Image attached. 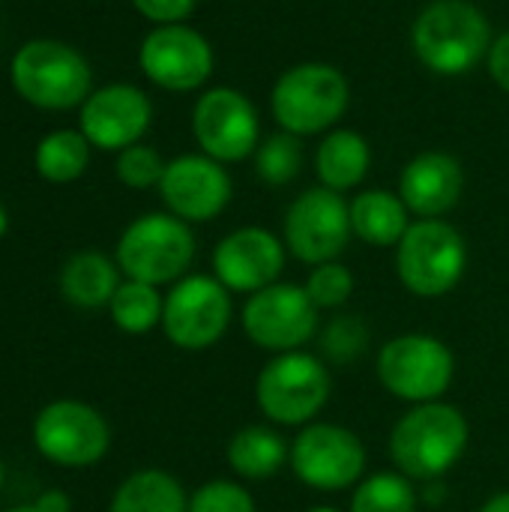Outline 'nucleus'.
Segmentation results:
<instances>
[{"label": "nucleus", "mask_w": 509, "mask_h": 512, "mask_svg": "<svg viewBox=\"0 0 509 512\" xmlns=\"http://www.w3.org/2000/svg\"><path fill=\"white\" fill-rule=\"evenodd\" d=\"M492 39L486 12L468 0H432L411 24V48L417 60L444 78L477 69L486 60Z\"/></svg>", "instance_id": "f257e3e1"}, {"label": "nucleus", "mask_w": 509, "mask_h": 512, "mask_svg": "<svg viewBox=\"0 0 509 512\" xmlns=\"http://www.w3.org/2000/svg\"><path fill=\"white\" fill-rule=\"evenodd\" d=\"M468 441L471 429L456 405H411L390 432V459L408 480L432 483L462 462Z\"/></svg>", "instance_id": "f03ea898"}, {"label": "nucleus", "mask_w": 509, "mask_h": 512, "mask_svg": "<svg viewBox=\"0 0 509 512\" xmlns=\"http://www.w3.org/2000/svg\"><path fill=\"white\" fill-rule=\"evenodd\" d=\"M351 102V84L333 63L306 60L285 69L270 93V111L282 132L297 138L330 132Z\"/></svg>", "instance_id": "7ed1b4c3"}, {"label": "nucleus", "mask_w": 509, "mask_h": 512, "mask_svg": "<svg viewBox=\"0 0 509 512\" xmlns=\"http://www.w3.org/2000/svg\"><path fill=\"white\" fill-rule=\"evenodd\" d=\"M114 261L126 279L147 285L180 282L195 261V234L189 222L171 213H147L126 225Z\"/></svg>", "instance_id": "20e7f679"}, {"label": "nucleus", "mask_w": 509, "mask_h": 512, "mask_svg": "<svg viewBox=\"0 0 509 512\" xmlns=\"http://www.w3.org/2000/svg\"><path fill=\"white\" fill-rule=\"evenodd\" d=\"M12 87L36 108L63 111L84 105L93 72L81 51L57 39H30L12 57Z\"/></svg>", "instance_id": "39448f33"}, {"label": "nucleus", "mask_w": 509, "mask_h": 512, "mask_svg": "<svg viewBox=\"0 0 509 512\" xmlns=\"http://www.w3.org/2000/svg\"><path fill=\"white\" fill-rule=\"evenodd\" d=\"M333 390L330 369L309 351L276 354L255 378L258 411L276 426H309L324 411Z\"/></svg>", "instance_id": "423d86ee"}, {"label": "nucleus", "mask_w": 509, "mask_h": 512, "mask_svg": "<svg viewBox=\"0 0 509 512\" xmlns=\"http://www.w3.org/2000/svg\"><path fill=\"white\" fill-rule=\"evenodd\" d=\"M468 267V243L444 219H417L396 246V273L405 291L423 300L450 294Z\"/></svg>", "instance_id": "0eeeda50"}, {"label": "nucleus", "mask_w": 509, "mask_h": 512, "mask_svg": "<svg viewBox=\"0 0 509 512\" xmlns=\"http://www.w3.org/2000/svg\"><path fill=\"white\" fill-rule=\"evenodd\" d=\"M375 375L387 393L408 405L441 402L456 378V357L438 336L402 333L378 351Z\"/></svg>", "instance_id": "6e6552de"}, {"label": "nucleus", "mask_w": 509, "mask_h": 512, "mask_svg": "<svg viewBox=\"0 0 509 512\" xmlns=\"http://www.w3.org/2000/svg\"><path fill=\"white\" fill-rule=\"evenodd\" d=\"M33 447L57 468H93L111 450L108 420L87 402L57 399L33 417Z\"/></svg>", "instance_id": "1a4fd4ad"}, {"label": "nucleus", "mask_w": 509, "mask_h": 512, "mask_svg": "<svg viewBox=\"0 0 509 512\" xmlns=\"http://www.w3.org/2000/svg\"><path fill=\"white\" fill-rule=\"evenodd\" d=\"M231 291L216 276H183L165 294L162 333L180 351H207L231 327Z\"/></svg>", "instance_id": "9d476101"}, {"label": "nucleus", "mask_w": 509, "mask_h": 512, "mask_svg": "<svg viewBox=\"0 0 509 512\" xmlns=\"http://www.w3.org/2000/svg\"><path fill=\"white\" fill-rule=\"evenodd\" d=\"M351 237V204L342 198V192L312 186L300 192L285 210L282 240L288 252L309 267L336 261L348 249Z\"/></svg>", "instance_id": "9b49d317"}, {"label": "nucleus", "mask_w": 509, "mask_h": 512, "mask_svg": "<svg viewBox=\"0 0 509 512\" xmlns=\"http://www.w3.org/2000/svg\"><path fill=\"white\" fill-rule=\"evenodd\" d=\"M291 471L315 492L354 489L366 474V447L345 426L309 423L291 441Z\"/></svg>", "instance_id": "f8f14e48"}, {"label": "nucleus", "mask_w": 509, "mask_h": 512, "mask_svg": "<svg viewBox=\"0 0 509 512\" xmlns=\"http://www.w3.org/2000/svg\"><path fill=\"white\" fill-rule=\"evenodd\" d=\"M192 135L204 156L243 162L261 144V114L237 87H210L192 108Z\"/></svg>", "instance_id": "ddd939ff"}, {"label": "nucleus", "mask_w": 509, "mask_h": 512, "mask_svg": "<svg viewBox=\"0 0 509 512\" xmlns=\"http://www.w3.org/2000/svg\"><path fill=\"white\" fill-rule=\"evenodd\" d=\"M243 330L249 342L270 354L303 351L318 333V306L303 285L276 282L249 294L243 306Z\"/></svg>", "instance_id": "4468645a"}, {"label": "nucleus", "mask_w": 509, "mask_h": 512, "mask_svg": "<svg viewBox=\"0 0 509 512\" xmlns=\"http://www.w3.org/2000/svg\"><path fill=\"white\" fill-rule=\"evenodd\" d=\"M213 63V45L189 24L153 27L138 48L141 72L168 93H192L204 87L213 75Z\"/></svg>", "instance_id": "2eb2a0df"}, {"label": "nucleus", "mask_w": 509, "mask_h": 512, "mask_svg": "<svg viewBox=\"0 0 509 512\" xmlns=\"http://www.w3.org/2000/svg\"><path fill=\"white\" fill-rule=\"evenodd\" d=\"M159 195L171 216L183 222H210L231 204L234 183L222 162L204 153H183L168 162Z\"/></svg>", "instance_id": "dca6fc26"}, {"label": "nucleus", "mask_w": 509, "mask_h": 512, "mask_svg": "<svg viewBox=\"0 0 509 512\" xmlns=\"http://www.w3.org/2000/svg\"><path fill=\"white\" fill-rule=\"evenodd\" d=\"M288 246L273 231L246 225L225 234L213 249V276L231 294H255L279 282Z\"/></svg>", "instance_id": "f3484780"}, {"label": "nucleus", "mask_w": 509, "mask_h": 512, "mask_svg": "<svg viewBox=\"0 0 509 512\" xmlns=\"http://www.w3.org/2000/svg\"><path fill=\"white\" fill-rule=\"evenodd\" d=\"M153 120L147 93L135 84H105L81 105V132L90 147L126 150L144 138Z\"/></svg>", "instance_id": "a211bd4d"}, {"label": "nucleus", "mask_w": 509, "mask_h": 512, "mask_svg": "<svg viewBox=\"0 0 509 512\" xmlns=\"http://www.w3.org/2000/svg\"><path fill=\"white\" fill-rule=\"evenodd\" d=\"M462 189V162L447 150H426L399 174V198L417 219H444L459 204Z\"/></svg>", "instance_id": "6ab92c4d"}, {"label": "nucleus", "mask_w": 509, "mask_h": 512, "mask_svg": "<svg viewBox=\"0 0 509 512\" xmlns=\"http://www.w3.org/2000/svg\"><path fill=\"white\" fill-rule=\"evenodd\" d=\"M120 267L117 261H111L108 255L96 252V249H84L75 252L57 276L60 294L66 303L78 306V309H102L111 303V297L120 288Z\"/></svg>", "instance_id": "aec40b11"}, {"label": "nucleus", "mask_w": 509, "mask_h": 512, "mask_svg": "<svg viewBox=\"0 0 509 512\" xmlns=\"http://www.w3.org/2000/svg\"><path fill=\"white\" fill-rule=\"evenodd\" d=\"M372 165V147L357 129H330L315 150V174L321 186L348 192L363 183Z\"/></svg>", "instance_id": "412c9836"}, {"label": "nucleus", "mask_w": 509, "mask_h": 512, "mask_svg": "<svg viewBox=\"0 0 509 512\" xmlns=\"http://www.w3.org/2000/svg\"><path fill=\"white\" fill-rule=\"evenodd\" d=\"M351 228L369 246H399L405 231L411 228V210L399 198V192L366 189L351 201Z\"/></svg>", "instance_id": "4be33fe9"}, {"label": "nucleus", "mask_w": 509, "mask_h": 512, "mask_svg": "<svg viewBox=\"0 0 509 512\" xmlns=\"http://www.w3.org/2000/svg\"><path fill=\"white\" fill-rule=\"evenodd\" d=\"M228 465L243 480H270L291 465V444L270 426H243L228 441Z\"/></svg>", "instance_id": "5701e85b"}, {"label": "nucleus", "mask_w": 509, "mask_h": 512, "mask_svg": "<svg viewBox=\"0 0 509 512\" xmlns=\"http://www.w3.org/2000/svg\"><path fill=\"white\" fill-rule=\"evenodd\" d=\"M108 512H189V495L168 471L144 468L117 486Z\"/></svg>", "instance_id": "b1692460"}, {"label": "nucleus", "mask_w": 509, "mask_h": 512, "mask_svg": "<svg viewBox=\"0 0 509 512\" xmlns=\"http://www.w3.org/2000/svg\"><path fill=\"white\" fill-rule=\"evenodd\" d=\"M36 171L48 183H72L90 165V141L81 129H57L48 132L36 147Z\"/></svg>", "instance_id": "393cba45"}, {"label": "nucleus", "mask_w": 509, "mask_h": 512, "mask_svg": "<svg viewBox=\"0 0 509 512\" xmlns=\"http://www.w3.org/2000/svg\"><path fill=\"white\" fill-rule=\"evenodd\" d=\"M111 321L117 330L129 336H144L156 327H162V312H165V297L159 294L156 285L123 279L117 294L108 303Z\"/></svg>", "instance_id": "a878e982"}, {"label": "nucleus", "mask_w": 509, "mask_h": 512, "mask_svg": "<svg viewBox=\"0 0 509 512\" xmlns=\"http://www.w3.org/2000/svg\"><path fill=\"white\" fill-rule=\"evenodd\" d=\"M417 489L402 471H381L354 486L351 512H417Z\"/></svg>", "instance_id": "bb28decb"}, {"label": "nucleus", "mask_w": 509, "mask_h": 512, "mask_svg": "<svg viewBox=\"0 0 509 512\" xmlns=\"http://www.w3.org/2000/svg\"><path fill=\"white\" fill-rule=\"evenodd\" d=\"M303 141L291 132H273L261 138L255 150V174L267 186H288L303 171Z\"/></svg>", "instance_id": "cd10ccee"}, {"label": "nucleus", "mask_w": 509, "mask_h": 512, "mask_svg": "<svg viewBox=\"0 0 509 512\" xmlns=\"http://www.w3.org/2000/svg\"><path fill=\"white\" fill-rule=\"evenodd\" d=\"M165 168H168V162L159 156V150H153L147 144H132L126 150H120V156L114 162L117 180L129 189H153V186L159 189Z\"/></svg>", "instance_id": "c85d7f7f"}, {"label": "nucleus", "mask_w": 509, "mask_h": 512, "mask_svg": "<svg viewBox=\"0 0 509 512\" xmlns=\"http://www.w3.org/2000/svg\"><path fill=\"white\" fill-rule=\"evenodd\" d=\"M303 288L318 309H339L354 294V273L339 261H327V264L312 267Z\"/></svg>", "instance_id": "c756f323"}, {"label": "nucleus", "mask_w": 509, "mask_h": 512, "mask_svg": "<svg viewBox=\"0 0 509 512\" xmlns=\"http://www.w3.org/2000/svg\"><path fill=\"white\" fill-rule=\"evenodd\" d=\"M369 345V330L357 315H342L330 321V327L321 336V351L336 366H351Z\"/></svg>", "instance_id": "7c9ffc66"}, {"label": "nucleus", "mask_w": 509, "mask_h": 512, "mask_svg": "<svg viewBox=\"0 0 509 512\" xmlns=\"http://www.w3.org/2000/svg\"><path fill=\"white\" fill-rule=\"evenodd\" d=\"M189 512H258L255 498L234 480H210L189 498Z\"/></svg>", "instance_id": "2f4dec72"}, {"label": "nucleus", "mask_w": 509, "mask_h": 512, "mask_svg": "<svg viewBox=\"0 0 509 512\" xmlns=\"http://www.w3.org/2000/svg\"><path fill=\"white\" fill-rule=\"evenodd\" d=\"M198 0H132V6L153 21L156 27L162 24H183L192 12H195Z\"/></svg>", "instance_id": "473e14b6"}, {"label": "nucleus", "mask_w": 509, "mask_h": 512, "mask_svg": "<svg viewBox=\"0 0 509 512\" xmlns=\"http://www.w3.org/2000/svg\"><path fill=\"white\" fill-rule=\"evenodd\" d=\"M486 69L492 75V81L509 93V30L507 33H498L489 45V54H486Z\"/></svg>", "instance_id": "72a5a7b5"}, {"label": "nucleus", "mask_w": 509, "mask_h": 512, "mask_svg": "<svg viewBox=\"0 0 509 512\" xmlns=\"http://www.w3.org/2000/svg\"><path fill=\"white\" fill-rule=\"evenodd\" d=\"M33 507L39 512H72V501H69V495L66 492H60V489H48V492H42L36 501H33Z\"/></svg>", "instance_id": "f704fd0d"}, {"label": "nucleus", "mask_w": 509, "mask_h": 512, "mask_svg": "<svg viewBox=\"0 0 509 512\" xmlns=\"http://www.w3.org/2000/svg\"><path fill=\"white\" fill-rule=\"evenodd\" d=\"M480 512H509V492H501V495H492Z\"/></svg>", "instance_id": "c9c22d12"}, {"label": "nucleus", "mask_w": 509, "mask_h": 512, "mask_svg": "<svg viewBox=\"0 0 509 512\" xmlns=\"http://www.w3.org/2000/svg\"><path fill=\"white\" fill-rule=\"evenodd\" d=\"M6 228H9V216H6V207L0 204V237L6 234Z\"/></svg>", "instance_id": "e433bc0d"}, {"label": "nucleus", "mask_w": 509, "mask_h": 512, "mask_svg": "<svg viewBox=\"0 0 509 512\" xmlns=\"http://www.w3.org/2000/svg\"><path fill=\"white\" fill-rule=\"evenodd\" d=\"M306 512H342V510H336V507H327V504H324V507H309Z\"/></svg>", "instance_id": "4c0bfd02"}, {"label": "nucleus", "mask_w": 509, "mask_h": 512, "mask_svg": "<svg viewBox=\"0 0 509 512\" xmlns=\"http://www.w3.org/2000/svg\"><path fill=\"white\" fill-rule=\"evenodd\" d=\"M6 512H39V510H36V507L30 504V507H12V510H6Z\"/></svg>", "instance_id": "58836bf2"}, {"label": "nucleus", "mask_w": 509, "mask_h": 512, "mask_svg": "<svg viewBox=\"0 0 509 512\" xmlns=\"http://www.w3.org/2000/svg\"><path fill=\"white\" fill-rule=\"evenodd\" d=\"M3 480H6V471H3V462H0V489H3Z\"/></svg>", "instance_id": "ea45409f"}]
</instances>
